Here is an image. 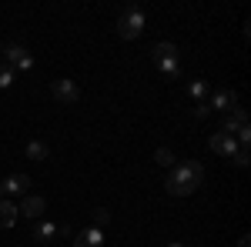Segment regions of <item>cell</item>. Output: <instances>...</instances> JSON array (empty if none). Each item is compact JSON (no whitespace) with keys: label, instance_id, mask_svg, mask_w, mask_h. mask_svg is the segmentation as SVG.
Listing matches in <instances>:
<instances>
[{"label":"cell","instance_id":"cell-1","mask_svg":"<svg viewBox=\"0 0 251 247\" xmlns=\"http://www.w3.org/2000/svg\"><path fill=\"white\" fill-rule=\"evenodd\" d=\"M201 180H204V167H201L198 160H184V164L171 167L164 187H168V194H174V197H188V194H194V190L201 187Z\"/></svg>","mask_w":251,"mask_h":247},{"label":"cell","instance_id":"cell-2","mask_svg":"<svg viewBox=\"0 0 251 247\" xmlns=\"http://www.w3.org/2000/svg\"><path fill=\"white\" fill-rule=\"evenodd\" d=\"M141 30H144V10L141 7H127L117 17V34L124 40H134V37H141Z\"/></svg>","mask_w":251,"mask_h":247},{"label":"cell","instance_id":"cell-3","mask_svg":"<svg viewBox=\"0 0 251 247\" xmlns=\"http://www.w3.org/2000/svg\"><path fill=\"white\" fill-rule=\"evenodd\" d=\"M3 64H7L10 70H14V67H17V70H30V67H34V57H30L20 44H7V47H3Z\"/></svg>","mask_w":251,"mask_h":247},{"label":"cell","instance_id":"cell-4","mask_svg":"<svg viewBox=\"0 0 251 247\" xmlns=\"http://www.w3.org/2000/svg\"><path fill=\"white\" fill-rule=\"evenodd\" d=\"M17 210L24 217H30V221H40V217L47 214V201L37 197V194H24V201L17 204Z\"/></svg>","mask_w":251,"mask_h":247},{"label":"cell","instance_id":"cell-5","mask_svg":"<svg viewBox=\"0 0 251 247\" xmlns=\"http://www.w3.org/2000/svg\"><path fill=\"white\" fill-rule=\"evenodd\" d=\"M54 100L57 104H77L80 100V87L74 84V80H54Z\"/></svg>","mask_w":251,"mask_h":247},{"label":"cell","instance_id":"cell-6","mask_svg":"<svg viewBox=\"0 0 251 247\" xmlns=\"http://www.w3.org/2000/svg\"><path fill=\"white\" fill-rule=\"evenodd\" d=\"M208 107H211V111H225V114H231L234 107H238V94L228 90V87H221V90H214V94H211Z\"/></svg>","mask_w":251,"mask_h":247},{"label":"cell","instance_id":"cell-7","mask_svg":"<svg viewBox=\"0 0 251 247\" xmlns=\"http://www.w3.org/2000/svg\"><path fill=\"white\" fill-rule=\"evenodd\" d=\"M238 147H241V144L234 140L231 134H214V137H211V151L221 154V157H234V154H238Z\"/></svg>","mask_w":251,"mask_h":247},{"label":"cell","instance_id":"cell-8","mask_svg":"<svg viewBox=\"0 0 251 247\" xmlns=\"http://www.w3.org/2000/svg\"><path fill=\"white\" fill-rule=\"evenodd\" d=\"M3 184V194H14V197H24L27 187H30V177L27 174H10L7 180H0Z\"/></svg>","mask_w":251,"mask_h":247},{"label":"cell","instance_id":"cell-9","mask_svg":"<svg viewBox=\"0 0 251 247\" xmlns=\"http://www.w3.org/2000/svg\"><path fill=\"white\" fill-rule=\"evenodd\" d=\"M20 217L17 201H0V227H14Z\"/></svg>","mask_w":251,"mask_h":247},{"label":"cell","instance_id":"cell-10","mask_svg":"<svg viewBox=\"0 0 251 247\" xmlns=\"http://www.w3.org/2000/svg\"><path fill=\"white\" fill-rule=\"evenodd\" d=\"M74 247H104V234L97 227H87L77 234V241H74Z\"/></svg>","mask_w":251,"mask_h":247},{"label":"cell","instance_id":"cell-11","mask_svg":"<svg viewBox=\"0 0 251 247\" xmlns=\"http://www.w3.org/2000/svg\"><path fill=\"white\" fill-rule=\"evenodd\" d=\"M57 234H64V227H57L54 221H37V224H34V237H37V241H54Z\"/></svg>","mask_w":251,"mask_h":247},{"label":"cell","instance_id":"cell-12","mask_svg":"<svg viewBox=\"0 0 251 247\" xmlns=\"http://www.w3.org/2000/svg\"><path fill=\"white\" fill-rule=\"evenodd\" d=\"M151 57H154V64L157 60H177V47H174L171 40H161V44L151 47Z\"/></svg>","mask_w":251,"mask_h":247},{"label":"cell","instance_id":"cell-13","mask_svg":"<svg viewBox=\"0 0 251 247\" xmlns=\"http://www.w3.org/2000/svg\"><path fill=\"white\" fill-rule=\"evenodd\" d=\"M27 157L37 160V164H44V160L50 157V147H47L44 140H30V144H27Z\"/></svg>","mask_w":251,"mask_h":247},{"label":"cell","instance_id":"cell-14","mask_svg":"<svg viewBox=\"0 0 251 247\" xmlns=\"http://www.w3.org/2000/svg\"><path fill=\"white\" fill-rule=\"evenodd\" d=\"M188 94L194 97V104L208 100V80H191V84H188Z\"/></svg>","mask_w":251,"mask_h":247},{"label":"cell","instance_id":"cell-15","mask_svg":"<svg viewBox=\"0 0 251 247\" xmlns=\"http://www.w3.org/2000/svg\"><path fill=\"white\" fill-rule=\"evenodd\" d=\"M157 67H161V74L164 77H181V64H177V60H157Z\"/></svg>","mask_w":251,"mask_h":247},{"label":"cell","instance_id":"cell-16","mask_svg":"<svg viewBox=\"0 0 251 247\" xmlns=\"http://www.w3.org/2000/svg\"><path fill=\"white\" fill-rule=\"evenodd\" d=\"M157 164H164V167H174L177 164V157H174V151H168V147H157Z\"/></svg>","mask_w":251,"mask_h":247},{"label":"cell","instance_id":"cell-17","mask_svg":"<svg viewBox=\"0 0 251 247\" xmlns=\"http://www.w3.org/2000/svg\"><path fill=\"white\" fill-rule=\"evenodd\" d=\"M14 80H17V74H14V70H10V67L0 60V90H3V87H10Z\"/></svg>","mask_w":251,"mask_h":247},{"label":"cell","instance_id":"cell-18","mask_svg":"<svg viewBox=\"0 0 251 247\" xmlns=\"http://www.w3.org/2000/svg\"><path fill=\"white\" fill-rule=\"evenodd\" d=\"M107 221H111V214H107V210H104V207H97L94 214H91V224H94L97 230L104 227V224H107Z\"/></svg>","mask_w":251,"mask_h":247},{"label":"cell","instance_id":"cell-19","mask_svg":"<svg viewBox=\"0 0 251 247\" xmlns=\"http://www.w3.org/2000/svg\"><path fill=\"white\" fill-rule=\"evenodd\" d=\"M231 160L238 164V167H248V147H238V154H234Z\"/></svg>","mask_w":251,"mask_h":247},{"label":"cell","instance_id":"cell-20","mask_svg":"<svg viewBox=\"0 0 251 247\" xmlns=\"http://www.w3.org/2000/svg\"><path fill=\"white\" fill-rule=\"evenodd\" d=\"M194 117H211V107H208V100H201V104H194Z\"/></svg>","mask_w":251,"mask_h":247},{"label":"cell","instance_id":"cell-21","mask_svg":"<svg viewBox=\"0 0 251 247\" xmlns=\"http://www.w3.org/2000/svg\"><path fill=\"white\" fill-rule=\"evenodd\" d=\"M168 247H184V244H181V241H171V244H168Z\"/></svg>","mask_w":251,"mask_h":247},{"label":"cell","instance_id":"cell-22","mask_svg":"<svg viewBox=\"0 0 251 247\" xmlns=\"http://www.w3.org/2000/svg\"><path fill=\"white\" fill-rule=\"evenodd\" d=\"M0 201H3V184H0Z\"/></svg>","mask_w":251,"mask_h":247}]
</instances>
